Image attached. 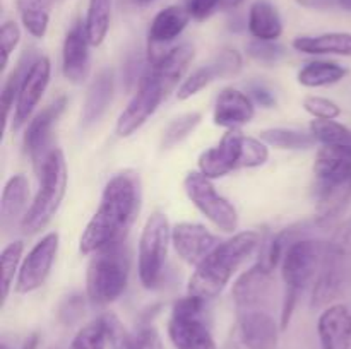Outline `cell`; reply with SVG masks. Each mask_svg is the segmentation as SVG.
<instances>
[{
	"instance_id": "10",
	"label": "cell",
	"mask_w": 351,
	"mask_h": 349,
	"mask_svg": "<svg viewBox=\"0 0 351 349\" xmlns=\"http://www.w3.org/2000/svg\"><path fill=\"white\" fill-rule=\"evenodd\" d=\"M206 301L189 294L175 301L168 322V335L175 349H218L211 331L202 320Z\"/></svg>"
},
{
	"instance_id": "35",
	"label": "cell",
	"mask_w": 351,
	"mask_h": 349,
	"mask_svg": "<svg viewBox=\"0 0 351 349\" xmlns=\"http://www.w3.org/2000/svg\"><path fill=\"white\" fill-rule=\"evenodd\" d=\"M202 115L197 112L185 113V115L177 116V118L171 120L167 125L163 132V139H161V146L163 149H170V147H175L177 144H180L182 140L187 139L197 125L201 123Z\"/></svg>"
},
{
	"instance_id": "19",
	"label": "cell",
	"mask_w": 351,
	"mask_h": 349,
	"mask_svg": "<svg viewBox=\"0 0 351 349\" xmlns=\"http://www.w3.org/2000/svg\"><path fill=\"white\" fill-rule=\"evenodd\" d=\"M254 115L256 103L247 92L235 88H225L216 98L213 122L223 129L233 130L249 123Z\"/></svg>"
},
{
	"instance_id": "34",
	"label": "cell",
	"mask_w": 351,
	"mask_h": 349,
	"mask_svg": "<svg viewBox=\"0 0 351 349\" xmlns=\"http://www.w3.org/2000/svg\"><path fill=\"white\" fill-rule=\"evenodd\" d=\"M218 79H221V75H219V70L215 62L211 60L208 65H202V67L195 68L191 75H187L180 82V86L177 89V98L180 101L191 99L192 96L199 94L202 89L208 88L213 81H218Z\"/></svg>"
},
{
	"instance_id": "24",
	"label": "cell",
	"mask_w": 351,
	"mask_h": 349,
	"mask_svg": "<svg viewBox=\"0 0 351 349\" xmlns=\"http://www.w3.org/2000/svg\"><path fill=\"white\" fill-rule=\"evenodd\" d=\"M189 21H191V16L185 7L170 5L160 10L149 26V34H147L149 50H156L158 47H163V44L177 40L187 27Z\"/></svg>"
},
{
	"instance_id": "42",
	"label": "cell",
	"mask_w": 351,
	"mask_h": 349,
	"mask_svg": "<svg viewBox=\"0 0 351 349\" xmlns=\"http://www.w3.org/2000/svg\"><path fill=\"white\" fill-rule=\"evenodd\" d=\"M213 62H215L216 67H218L221 79L235 77V75L242 70L243 65L242 55L237 50H230V48L228 50L219 51V53L213 58Z\"/></svg>"
},
{
	"instance_id": "4",
	"label": "cell",
	"mask_w": 351,
	"mask_h": 349,
	"mask_svg": "<svg viewBox=\"0 0 351 349\" xmlns=\"http://www.w3.org/2000/svg\"><path fill=\"white\" fill-rule=\"evenodd\" d=\"M351 287V216L326 242L322 266L312 291V307H329Z\"/></svg>"
},
{
	"instance_id": "46",
	"label": "cell",
	"mask_w": 351,
	"mask_h": 349,
	"mask_svg": "<svg viewBox=\"0 0 351 349\" xmlns=\"http://www.w3.org/2000/svg\"><path fill=\"white\" fill-rule=\"evenodd\" d=\"M250 94H252L250 98L254 99V103L264 106V108H273V106L276 105V98H274L273 91L267 89L266 86H254V88L250 89Z\"/></svg>"
},
{
	"instance_id": "11",
	"label": "cell",
	"mask_w": 351,
	"mask_h": 349,
	"mask_svg": "<svg viewBox=\"0 0 351 349\" xmlns=\"http://www.w3.org/2000/svg\"><path fill=\"white\" fill-rule=\"evenodd\" d=\"M184 190L195 209L216 228L225 233H233L239 228V212L235 205L216 190L211 178L201 171H191L184 180Z\"/></svg>"
},
{
	"instance_id": "29",
	"label": "cell",
	"mask_w": 351,
	"mask_h": 349,
	"mask_svg": "<svg viewBox=\"0 0 351 349\" xmlns=\"http://www.w3.org/2000/svg\"><path fill=\"white\" fill-rule=\"evenodd\" d=\"M21 23L34 38H43L50 24L55 0H16Z\"/></svg>"
},
{
	"instance_id": "13",
	"label": "cell",
	"mask_w": 351,
	"mask_h": 349,
	"mask_svg": "<svg viewBox=\"0 0 351 349\" xmlns=\"http://www.w3.org/2000/svg\"><path fill=\"white\" fill-rule=\"evenodd\" d=\"M60 245V236L57 231H50L27 252L21 262L14 291L17 294H27L36 291L47 283Z\"/></svg>"
},
{
	"instance_id": "5",
	"label": "cell",
	"mask_w": 351,
	"mask_h": 349,
	"mask_svg": "<svg viewBox=\"0 0 351 349\" xmlns=\"http://www.w3.org/2000/svg\"><path fill=\"white\" fill-rule=\"evenodd\" d=\"M269 159V146L256 137L228 130L215 147L202 151L197 159L199 171L211 180L226 177L240 168H259Z\"/></svg>"
},
{
	"instance_id": "38",
	"label": "cell",
	"mask_w": 351,
	"mask_h": 349,
	"mask_svg": "<svg viewBox=\"0 0 351 349\" xmlns=\"http://www.w3.org/2000/svg\"><path fill=\"white\" fill-rule=\"evenodd\" d=\"M106 331L101 318L84 325L72 339L69 349H105Z\"/></svg>"
},
{
	"instance_id": "26",
	"label": "cell",
	"mask_w": 351,
	"mask_h": 349,
	"mask_svg": "<svg viewBox=\"0 0 351 349\" xmlns=\"http://www.w3.org/2000/svg\"><path fill=\"white\" fill-rule=\"evenodd\" d=\"M293 48L307 55H338L351 57V33H322L315 36H298Z\"/></svg>"
},
{
	"instance_id": "23",
	"label": "cell",
	"mask_w": 351,
	"mask_h": 349,
	"mask_svg": "<svg viewBox=\"0 0 351 349\" xmlns=\"http://www.w3.org/2000/svg\"><path fill=\"white\" fill-rule=\"evenodd\" d=\"M115 89V79H113L112 68H103L89 84L86 92L84 105L81 112V123L84 127L93 125L98 122L108 109Z\"/></svg>"
},
{
	"instance_id": "36",
	"label": "cell",
	"mask_w": 351,
	"mask_h": 349,
	"mask_svg": "<svg viewBox=\"0 0 351 349\" xmlns=\"http://www.w3.org/2000/svg\"><path fill=\"white\" fill-rule=\"evenodd\" d=\"M101 322L106 331V341L110 342L112 349H139V339L137 332L132 334L125 328L115 313L101 315Z\"/></svg>"
},
{
	"instance_id": "37",
	"label": "cell",
	"mask_w": 351,
	"mask_h": 349,
	"mask_svg": "<svg viewBox=\"0 0 351 349\" xmlns=\"http://www.w3.org/2000/svg\"><path fill=\"white\" fill-rule=\"evenodd\" d=\"M27 67H29V65L24 64V60H19L17 67L10 72V75L5 79V82H3L2 94H0V105H2V109H3V129H7V123H9L10 116H12L10 113L14 112V106H16V99H17V94H19L21 82H23Z\"/></svg>"
},
{
	"instance_id": "50",
	"label": "cell",
	"mask_w": 351,
	"mask_h": 349,
	"mask_svg": "<svg viewBox=\"0 0 351 349\" xmlns=\"http://www.w3.org/2000/svg\"><path fill=\"white\" fill-rule=\"evenodd\" d=\"M338 7H341L346 12H351V0H338Z\"/></svg>"
},
{
	"instance_id": "52",
	"label": "cell",
	"mask_w": 351,
	"mask_h": 349,
	"mask_svg": "<svg viewBox=\"0 0 351 349\" xmlns=\"http://www.w3.org/2000/svg\"><path fill=\"white\" fill-rule=\"evenodd\" d=\"M0 349H9V346H7V344H0Z\"/></svg>"
},
{
	"instance_id": "45",
	"label": "cell",
	"mask_w": 351,
	"mask_h": 349,
	"mask_svg": "<svg viewBox=\"0 0 351 349\" xmlns=\"http://www.w3.org/2000/svg\"><path fill=\"white\" fill-rule=\"evenodd\" d=\"M139 349H165L163 341L154 327H143L137 331Z\"/></svg>"
},
{
	"instance_id": "27",
	"label": "cell",
	"mask_w": 351,
	"mask_h": 349,
	"mask_svg": "<svg viewBox=\"0 0 351 349\" xmlns=\"http://www.w3.org/2000/svg\"><path fill=\"white\" fill-rule=\"evenodd\" d=\"M247 26L256 40L276 41L283 34V21H281L280 12L267 0H259V2L252 3Z\"/></svg>"
},
{
	"instance_id": "1",
	"label": "cell",
	"mask_w": 351,
	"mask_h": 349,
	"mask_svg": "<svg viewBox=\"0 0 351 349\" xmlns=\"http://www.w3.org/2000/svg\"><path fill=\"white\" fill-rule=\"evenodd\" d=\"M143 204L141 180L134 171H122L108 180L98 209L86 224L79 240V250L93 255L106 246L120 245L139 216Z\"/></svg>"
},
{
	"instance_id": "43",
	"label": "cell",
	"mask_w": 351,
	"mask_h": 349,
	"mask_svg": "<svg viewBox=\"0 0 351 349\" xmlns=\"http://www.w3.org/2000/svg\"><path fill=\"white\" fill-rule=\"evenodd\" d=\"M185 9L194 21H206L216 7H219V0H185Z\"/></svg>"
},
{
	"instance_id": "22",
	"label": "cell",
	"mask_w": 351,
	"mask_h": 349,
	"mask_svg": "<svg viewBox=\"0 0 351 349\" xmlns=\"http://www.w3.org/2000/svg\"><path fill=\"white\" fill-rule=\"evenodd\" d=\"M315 181L346 183L351 181V146H321L314 161Z\"/></svg>"
},
{
	"instance_id": "47",
	"label": "cell",
	"mask_w": 351,
	"mask_h": 349,
	"mask_svg": "<svg viewBox=\"0 0 351 349\" xmlns=\"http://www.w3.org/2000/svg\"><path fill=\"white\" fill-rule=\"evenodd\" d=\"M297 3L312 10H329L338 7V0H297Z\"/></svg>"
},
{
	"instance_id": "41",
	"label": "cell",
	"mask_w": 351,
	"mask_h": 349,
	"mask_svg": "<svg viewBox=\"0 0 351 349\" xmlns=\"http://www.w3.org/2000/svg\"><path fill=\"white\" fill-rule=\"evenodd\" d=\"M21 41V29L19 24L16 21H5L0 27V48H2V64L0 68L5 70V67L9 65L10 55L16 50V47Z\"/></svg>"
},
{
	"instance_id": "20",
	"label": "cell",
	"mask_w": 351,
	"mask_h": 349,
	"mask_svg": "<svg viewBox=\"0 0 351 349\" xmlns=\"http://www.w3.org/2000/svg\"><path fill=\"white\" fill-rule=\"evenodd\" d=\"M317 334L321 349H351V310L332 303L319 315Z\"/></svg>"
},
{
	"instance_id": "31",
	"label": "cell",
	"mask_w": 351,
	"mask_h": 349,
	"mask_svg": "<svg viewBox=\"0 0 351 349\" xmlns=\"http://www.w3.org/2000/svg\"><path fill=\"white\" fill-rule=\"evenodd\" d=\"M23 252L24 243L21 240L9 243L5 248L0 253V270H2V277H0V293H2V307L5 305L7 298H9L10 291H12L14 284H16L17 274H19L21 262H23Z\"/></svg>"
},
{
	"instance_id": "32",
	"label": "cell",
	"mask_w": 351,
	"mask_h": 349,
	"mask_svg": "<svg viewBox=\"0 0 351 349\" xmlns=\"http://www.w3.org/2000/svg\"><path fill=\"white\" fill-rule=\"evenodd\" d=\"M261 140H264L267 146L288 151L311 149L317 142L311 132L295 129H266L261 132Z\"/></svg>"
},
{
	"instance_id": "48",
	"label": "cell",
	"mask_w": 351,
	"mask_h": 349,
	"mask_svg": "<svg viewBox=\"0 0 351 349\" xmlns=\"http://www.w3.org/2000/svg\"><path fill=\"white\" fill-rule=\"evenodd\" d=\"M245 0H219V9L223 10H235L240 7Z\"/></svg>"
},
{
	"instance_id": "28",
	"label": "cell",
	"mask_w": 351,
	"mask_h": 349,
	"mask_svg": "<svg viewBox=\"0 0 351 349\" xmlns=\"http://www.w3.org/2000/svg\"><path fill=\"white\" fill-rule=\"evenodd\" d=\"M348 75V68L332 60H314L298 70V82L304 88H326L341 82Z\"/></svg>"
},
{
	"instance_id": "14",
	"label": "cell",
	"mask_w": 351,
	"mask_h": 349,
	"mask_svg": "<svg viewBox=\"0 0 351 349\" xmlns=\"http://www.w3.org/2000/svg\"><path fill=\"white\" fill-rule=\"evenodd\" d=\"M51 77V62L48 57H36L27 67L24 74L23 82H21L19 94H17L16 106H14L12 118H10V129L14 132L27 125L33 113L36 109L38 103L43 98Z\"/></svg>"
},
{
	"instance_id": "17",
	"label": "cell",
	"mask_w": 351,
	"mask_h": 349,
	"mask_svg": "<svg viewBox=\"0 0 351 349\" xmlns=\"http://www.w3.org/2000/svg\"><path fill=\"white\" fill-rule=\"evenodd\" d=\"M218 238L199 222H177L171 228V245L184 262L197 266L218 245Z\"/></svg>"
},
{
	"instance_id": "49",
	"label": "cell",
	"mask_w": 351,
	"mask_h": 349,
	"mask_svg": "<svg viewBox=\"0 0 351 349\" xmlns=\"http://www.w3.org/2000/svg\"><path fill=\"white\" fill-rule=\"evenodd\" d=\"M38 344H40V335L31 334L29 337L24 341L23 348H21V349H38Z\"/></svg>"
},
{
	"instance_id": "30",
	"label": "cell",
	"mask_w": 351,
	"mask_h": 349,
	"mask_svg": "<svg viewBox=\"0 0 351 349\" xmlns=\"http://www.w3.org/2000/svg\"><path fill=\"white\" fill-rule=\"evenodd\" d=\"M112 2L113 0H89L84 27L91 47H99L108 34Z\"/></svg>"
},
{
	"instance_id": "6",
	"label": "cell",
	"mask_w": 351,
	"mask_h": 349,
	"mask_svg": "<svg viewBox=\"0 0 351 349\" xmlns=\"http://www.w3.org/2000/svg\"><path fill=\"white\" fill-rule=\"evenodd\" d=\"M36 173L40 177V187L34 195V201L21 219V229L26 235L41 231L53 219L62 205L67 192L69 178L64 153L58 147H51Z\"/></svg>"
},
{
	"instance_id": "7",
	"label": "cell",
	"mask_w": 351,
	"mask_h": 349,
	"mask_svg": "<svg viewBox=\"0 0 351 349\" xmlns=\"http://www.w3.org/2000/svg\"><path fill=\"white\" fill-rule=\"evenodd\" d=\"M130 274L129 250L123 243L93 253L86 270V294L95 305H108L125 291Z\"/></svg>"
},
{
	"instance_id": "12",
	"label": "cell",
	"mask_w": 351,
	"mask_h": 349,
	"mask_svg": "<svg viewBox=\"0 0 351 349\" xmlns=\"http://www.w3.org/2000/svg\"><path fill=\"white\" fill-rule=\"evenodd\" d=\"M278 332L276 322L266 311H242L223 349H276Z\"/></svg>"
},
{
	"instance_id": "16",
	"label": "cell",
	"mask_w": 351,
	"mask_h": 349,
	"mask_svg": "<svg viewBox=\"0 0 351 349\" xmlns=\"http://www.w3.org/2000/svg\"><path fill=\"white\" fill-rule=\"evenodd\" d=\"M274 270L266 267L257 260L249 270L242 274L235 281L232 289L233 301H235L239 311L261 310V305L267 300L273 287Z\"/></svg>"
},
{
	"instance_id": "33",
	"label": "cell",
	"mask_w": 351,
	"mask_h": 349,
	"mask_svg": "<svg viewBox=\"0 0 351 349\" xmlns=\"http://www.w3.org/2000/svg\"><path fill=\"white\" fill-rule=\"evenodd\" d=\"M308 130L322 146H351V129L336 120L314 118Z\"/></svg>"
},
{
	"instance_id": "3",
	"label": "cell",
	"mask_w": 351,
	"mask_h": 349,
	"mask_svg": "<svg viewBox=\"0 0 351 349\" xmlns=\"http://www.w3.org/2000/svg\"><path fill=\"white\" fill-rule=\"evenodd\" d=\"M326 242L312 238H297L287 246L281 260V277L285 284L283 305H281L280 328L288 327L300 293L315 283L322 266Z\"/></svg>"
},
{
	"instance_id": "40",
	"label": "cell",
	"mask_w": 351,
	"mask_h": 349,
	"mask_svg": "<svg viewBox=\"0 0 351 349\" xmlns=\"http://www.w3.org/2000/svg\"><path fill=\"white\" fill-rule=\"evenodd\" d=\"M304 109L314 118L321 120H336L343 113L338 103L322 96H307L304 99Z\"/></svg>"
},
{
	"instance_id": "51",
	"label": "cell",
	"mask_w": 351,
	"mask_h": 349,
	"mask_svg": "<svg viewBox=\"0 0 351 349\" xmlns=\"http://www.w3.org/2000/svg\"><path fill=\"white\" fill-rule=\"evenodd\" d=\"M134 2H136L137 5H147V3H151L153 0H134Z\"/></svg>"
},
{
	"instance_id": "25",
	"label": "cell",
	"mask_w": 351,
	"mask_h": 349,
	"mask_svg": "<svg viewBox=\"0 0 351 349\" xmlns=\"http://www.w3.org/2000/svg\"><path fill=\"white\" fill-rule=\"evenodd\" d=\"M27 198H29V181L24 174H14L3 185L0 197V224L3 229L16 224L17 219L26 214Z\"/></svg>"
},
{
	"instance_id": "44",
	"label": "cell",
	"mask_w": 351,
	"mask_h": 349,
	"mask_svg": "<svg viewBox=\"0 0 351 349\" xmlns=\"http://www.w3.org/2000/svg\"><path fill=\"white\" fill-rule=\"evenodd\" d=\"M84 313V300L81 296H71L60 308V320L71 325L77 322Z\"/></svg>"
},
{
	"instance_id": "39",
	"label": "cell",
	"mask_w": 351,
	"mask_h": 349,
	"mask_svg": "<svg viewBox=\"0 0 351 349\" xmlns=\"http://www.w3.org/2000/svg\"><path fill=\"white\" fill-rule=\"evenodd\" d=\"M247 55L259 64H278L285 58L287 50L283 44L276 43V41H264L254 38L252 41L247 43Z\"/></svg>"
},
{
	"instance_id": "15",
	"label": "cell",
	"mask_w": 351,
	"mask_h": 349,
	"mask_svg": "<svg viewBox=\"0 0 351 349\" xmlns=\"http://www.w3.org/2000/svg\"><path fill=\"white\" fill-rule=\"evenodd\" d=\"M65 106H67V96H60L55 101H51L50 105L45 106L41 112H38L27 122L26 132H24L23 137V146L27 156L33 161V166L36 171L40 170L41 163L47 157V154L50 153L51 129L64 113Z\"/></svg>"
},
{
	"instance_id": "2",
	"label": "cell",
	"mask_w": 351,
	"mask_h": 349,
	"mask_svg": "<svg viewBox=\"0 0 351 349\" xmlns=\"http://www.w3.org/2000/svg\"><path fill=\"white\" fill-rule=\"evenodd\" d=\"M261 242L263 240L259 233L249 229L218 243L202 262L195 266L194 274L189 279L187 293L204 301L215 300L232 281L237 270L259 248Z\"/></svg>"
},
{
	"instance_id": "9",
	"label": "cell",
	"mask_w": 351,
	"mask_h": 349,
	"mask_svg": "<svg viewBox=\"0 0 351 349\" xmlns=\"http://www.w3.org/2000/svg\"><path fill=\"white\" fill-rule=\"evenodd\" d=\"M170 243L171 226L168 218L161 212H154L144 224L139 238V253H137V272H139L141 284L146 289H151L160 283Z\"/></svg>"
},
{
	"instance_id": "8",
	"label": "cell",
	"mask_w": 351,
	"mask_h": 349,
	"mask_svg": "<svg viewBox=\"0 0 351 349\" xmlns=\"http://www.w3.org/2000/svg\"><path fill=\"white\" fill-rule=\"evenodd\" d=\"M171 91H175L173 86L167 79L161 77L156 70L147 67L143 77L139 79V86H137V91L134 92L132 99L117 120V135L130 137L132 133H136L156 113V109L170 96Z\"/></svg>"
},
{
	"instance_id": "18",
	"label": "cell",
	"mask_w": 351,
	"mask_h": 349,
	"mask_svg": "<svg viewBox=\"0 0 351 349\" xmlns=\"http://www.w3.org/2000/svg\"><path fill=\"white\" fill-rule=\"evenodd\" d=\"M86 27L82 23H75L69 29L62 47V74L72 84H82L88 81L91 72V55Z\"/></svg>"
},
{
	"instance_id": "21",
	"label": "cell",
	"mask_w": 351,
	"mask_h": 349,
	"mask_svg": "<svg viewBox=\"0 0 351 349\" xmlns=\"http://www.w3.org/2000/svg\"><path fill=\"white\" fill-rule=\"evenodd\" d=\"M351 202V181L322 183L315 181V222L319 226L332 224L341 218Z\"/></svg>"
}]
</instances>
